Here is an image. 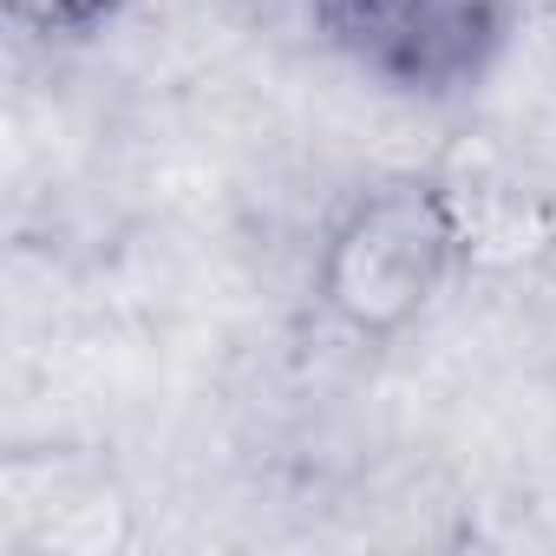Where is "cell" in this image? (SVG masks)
Listing matches in <instances>:
<instances>
[{
  "label": "cell",
  "instance_id": "7a4b0ae2",
  "mask_svg": "<svg viewBox=\"0 0 556 556\" xmlns=\"http://www.w3.org/2000/svg\"><path fill=\"white\" fill-rule=\"evenodd\" d=\"M315 21L367 73L439 92L497 53L504 0H315Z\"/></svg>",
  "mask_w": 556,
  "mask_h": 556
},
{
  "label": "cell",
  "instance_id": "3957f363",
  "mask_svg": "<svg viewBox=\"0 0 556 556\" xmlns=\"http://www.w3.org/2000/svg\"><path fill=\"white\" fill-rule=\"evenodd\" d=\"M112 8H118V0H8V14L21 27H34V34H86Z\"/></svg>",
  "mask_w": 556,
  "mask_h": 556
},
{
  "label": "cell",
  "instance_id": "6da1fadb",
  "mask_svg": "<svg viewBox=\"0 0 556 556\" xmlns=\"http://www.w3.org/2000/svg\"><path fill=\"white\" fill-rule=\"evenodd\" d=\"M458 255H465V223L452 197L439 184L393 177V184L361 190L334 216L321 262H315V282L341 328L400 334L452 282Z\"/></svg>",
  "mask_w": 556,
  "mask_h": 556
}]
</instances>
